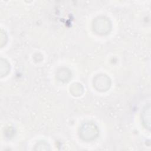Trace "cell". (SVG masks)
<instances>
[{
	"instance_id": "obj_5",
	"label": "cell",
	"mask_w": 151,
	"mask_h": 151,
	"mask_svg": "<svg viewBox=\"0 0 151 151\" xmlns=\"http://www.w3.org/2000/svg\"><path fill=\"white\" fill-rule=\"evenodd\" d=\"M142 120L144 126L149 130L150 128V107L149 104L145 107L142 111Z\"/></svg>"
},
{
	"instance_id": "obj_7",
	"label": "cell",
	"mask_w": 151,
	"mask_h": 151,
	"mask_svg": "<svg viewBox=\"0 0 151 151\" xmlns=\"http://www.w3.org/2000/svg\"><path fill=\"white\" fill-rule=\"evenodd\" d=\"M10 70V64L5 60L2 58H1L0 62V70H1V77L5 76Z\"/></svg>"
},
{
	"instance_id": "obj_1",
	"label": "cell",
	"mask_w": 151,
	"mask_h": 151,
	"mask_svg": "<svg viewBox=\"0 0 151 151\" xmlns=\"http://www.w3.org/2000/svg\"><path fill=\"white\" fill-rule=\"evenodd\" d=\"M99 130L97 126L93 122H86L79 129V136L85 141H91L96 139L99 135Z\"/></svg>"
},
{
	"instance_id": "obj_8",
	"label": "cell",
	"mask_w": 151,
	"mask_h": 151,
	"mask_svg": "<svg viewBox=\"0 0 151 151\" xmlns=\"http://www.w3.org/2000/svg\"><path fill=\"white\" fill-rule=\"evenodd\" d=\"M35 150H50V145L45 141H39L37 143L34 149Z\"/></svg>"
},
{
	"instance_id": "obj_6",
	"label": "cell",
	"mask_w": 151,
	"mask_h": 151,
	"mask_svg": "<svg viewBox=\"0 0 151 151\" xmlns=\"http://www.w3.org/2000/svg\"><path fill=\"white\" fill-rule=\"evenodd\" d=\"M83 87L79 83H74L70 87V93L74 96H81L83 93Z\"/></svg>"
},
{
	"instance_id": "obj_4",
	"label": "cell",
	"mask_w": 151,
	"mask_h": 151,
	"mask_svg": "<svg viewBox=\"0 0 151 151\" xmlns=\"http://www.w3.org/2000/svg\"><path fill=\"white\" fill-rule=\"evenodd\" d=\"M71 77V73L67 68H61L56 72V78L63 82L69 81Z\"/></svg>"
},
{
	"instance_id": "obj_3",
	"label": "cell",
	"mask_w": 151,
	"mask_h": 151,
	"mask_svg": "<svg viewBox=\"0 0 151 151\" xmlns=\"http://www.w3.org/2000/svg\"><path fill=\"white\" fill-rule=\"evenodd\" d=\"M94 87L98 91H107L111 86V80L107 75L100 74L96 76L93 79Z\"/></svg>"
},
{
	"instance_id": "obj_2",
	"label": "cell",
	"mask_w": 151,
	"mask_h": 151,
	"mask_svg": "<svg viewBox=\"0 0 151 151\" xmlns=\"http://www.w3.org/2000/svg\"><path fill=\"white\" fill-rule=\"evenodd\" d=\"M93 29L97 34H107L111 29V22L109 18L104 16L96 18L93 22Z\"/></svg>"
}]
</instances>
